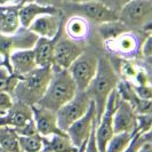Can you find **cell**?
I'll use <instances>...</instances> for the list:
<instances>
[{"label": "cell", "mask_w": 152, "mask_h": 152, "mask_svg": "<svg viewBox=\"0 0 152 152\" xmlns=\"http://www.w3.org/2000/svg\"><path fill=\"white\" fill-rule=\"evenodd\" d=\"M119 81L120 77L114 69L112 62L104 56L99 57L95 77L86 89L96 109V124L104 112L109 96L117 88Z\"/></svg>", "instance_id": "6da1fadb"}, {"label": "cell", "mask_w": 152, "mask_h": 152, "mask_svg": "<svg viewBox=\"0 0 152 152\" xmlns=\"http://www.w3.org/2000/svg\"><path fill=\"white\" fill-rule=\"evenodd\" d=\"M53 75L38 105L56 112L77 94V86L68 69L53 65Z\"/></svg>", "instance_id": "7a4b0ae2"}, {"label": "cell", "mask_w": 152, "mask_h": 152, "mask_svg": "<svg viewBox=\"0 0 152 152\" xmlns=\"http://www.w3.org/2000/svg\"><path fill=\"white\" fill-rule=\"evenodd\" d=\"M53 75L52 66H37L33 71L20 79L14 89V95L18 102L28 105H34L42 99L50 78Z\"/></svg>", "instance_id": "3957f363"}, {"label": "cell", "mask_w": 152, "mask_h": 152, "mask_svg": "<svg viewBox=\"0 0 152 152\" xmlns=\"http://www.w3.org/2000/svg\"><path fill=\"white\" fill-rule=\"evenodd\" d=\"M119 20L130 30L144 29L152 22V0H128L120 9Z\"/></svg>", "instance_id": "277c9868"}, {"label": "cell", "mask_w": 152, "mask_h": 152, "mask_svg": "<svg viewBox=\"0 0 152 152\" xmlns=\"http://www.w3.org/2000/svg\"><path fill=\"white\" fill-rule=\"evenodd\" d=\"M91 101L87 91H77L75 97L70 99L66 104L56 111V117H57V125L60 129L63 132H66L68 128L76 122L78 119H80L88 109L91 107Z\"/></svg>", "instance_id": "5b68a950"}, {"label": "cell", "mask_w": 152, "mask_h": 152, "mask_svg": "<svg viewBox=\"0 0 152 152\" xmlns=\"http://www.w3.org/2000/svg\"><path fill=\"white\" fill-rule=\"evenodd\" d=\"M97 64L99 57L96 55L83 52V54L70 65L68 70L76 84L77 91H85L88 88L93 78L95 77Z\"/></svg>", "instance_id": "8992f818"}, {"label": "cell", "mask_w": 152, "mask_h": 152, "mask_svg": "<svg viewBox=\"0 0 152 152\" xmlns=\"http://www.w3.org/2000/svg\"><path fill=\"white\" fill-rule=\"evenodd\" d=\"M144 39L141 38L136 32L129 30L117 38L105 41V48L119 58L134 61L141 56V48Z\"/></svg>", "instance_id": "52a82bcc"}, {"label": "cell", "mask_w": 152, "mask_h": 152, "mask_svg": "<svg viewBox=\"0 0 152 152\" xmlns=\"http://www.w3.org/2000/svg\"><path fill=\"white\" fill-rule=\"evenodd\" d=\"M70 9L78 16L95 23H105L119 20V13L107 6L101 0H87L83 2L71 4Z\"/></svg>", "instance_id": "ba28073f"}, {"label": "cell", "mask_w": 152, "mask_h": 152, "mask_svg": "<svg viewBox=\"0 0 152 152\" xmlns=\"http://www.w3.org/2000/svg\"><path fill=\"white\" fill-rule=\"evenodd\" d=\"M119 101V94L117 91V88L114 89L111 95L109 96L107 102L105 104L104 112L102 114V117L99 118V120L96 124L95 127V137H96V142L99 146V151L105 152L107 142L110 141V138L113 136V114L114 110L117 107Z\"/></svg>", "instance_id": "9c48e42d"}, {"label": "cell", "mask_w": 152, "mask_h": 152, "mask_svg": "<svg viewBox=\"0 0 152 152\" xmlns=\"http://www.w3.org/2000/svg\"><path fill=\"white\" fill-rule=\"evenodd\" d=\"M96 126V109L91 102V107L80 119L73 122L66 130V134L71 138L72 143L79 149L87 143L91 132Z\"/></svg>", "instance_id": "30bf717a"}, {"label": "cell", "mask_w": 152, "mask_h": 152, "mask_svg": "<svg viewBox=\"0 0 152 152\" xmlns=\"http://www.w3.org/2000/svg\"><path fill=\"white\" fill-rule=\"evenodd\" d=\"M84 49L78 41H75L69 37L56 38L54 48V64L62 69H69L70 65L83 54Z\"/></svg>", "instance_id": "8fae6325"}, {"label": "cell", "mask_w": 152, "mask_h": 152, "mask_svg": "<svg viewBox=\"0 0 152 152\" xmlns=\"http://www.w3.org/2000/svg\"><path fill=\"white\" fill-rule=\"evenodd\" d=\"M138 117L129 103L120 99L113 114L114 133H136Z\"/></svg>", "instance_id": "7c38bea8"}, {"label": "cell", "mask_w": 152, "mask_h": 152, "mask_svg": "<svg viewBox=\"0 0 152 152\" xmlns=\"http://www.w3.org/2000/svg\"><path fill=\"white\" fill-rule=\"evenodd\" d=\"M31 110H32V119L34 121L39 135H41L42 137H49L54 134L65 133L60 129L57 125L56 112L40 107L38 104L32 105Z\"/></svg>", "instance_id": "4fadbf2b"}, {"label": "cell", "mask_w": 152, "mask_h": 152, "mask_svg": "<svg viewBox=\"0 0 152 152\" xmlns=\"http://www.w3.org/2000/svg\"><path fill=\"white\" fill-rule=\"evenodd\" d=\"M29 30L41 38H56L61 30V16L56 14H44L38 16L29 26Z\"/></svg>", "instance_id": "5bb4252c"}, {"label": "cell", "mask_w": 152, "mask_h": 152, "mask_svg": "<svg viewBox=\"0 0 152 152\" xmlns=\"http://www.w3.org/2000/svg\"><path fill=\"white\" fill-rule=\"evenodd\" d=\"M32 120V110L28 104L18 102L14 104L10 110L2 115H0V127L8 126L12 128H22L28 122Z\"/></svg>", "instance_id": "9a60e30c"}, {"label": "cell", "mask_w": 152, "mask_h": 152, "mask_svg": "<svg viewBox=\"0 0 152 152\" xmlns=\"http://www.w3.org/2000/svg\"><path fill=\"white\" fill-rule=\"evenodd\" d=\"M10 65L13 75L20 79L37 68L33 49H17L10 54Z\"/></svg>", "instance_id": "2e32d148"}, {"label": "cell", "mask_w": 152, "mask_h": 152, "mask_svg": "<svg viewBox=\"0 0 152 152\" xmlns=\"http://www.w3.org/2000/svg\"><path fill=\"white\" fill-rule=\"evenodd\" d=\"M57 38V37H56ZM56 38L48 39L39 37L37 42L33 46V53L37 66L45 68V66H53L54 64V48Z\"/></svg>", "instance_id": "e0dca14e"}, {"label": "cell", "mask_w": 152, "mask_h": 152, "mask_svg": "<svg viewBox=\"0 0 152 152\" xmlns=\"http://www.w3.org/2000/svg\"><path fill=\"white\" fill-rule=\"evenodd\" d=\"M56 13H60L58 8L46 7V6L39 5L37 2H31V4H26L20 7L18 17H20V23L23 28L29 29L31 23L38 16L44 15V14H56Z\"/></svg>", "instance_id": "ac0fdd59"}, {"label": "cell", "mask_w": 152, "mask_h": 152, "mask_svg": "<svg viewBox=\"0 0 152 152\" xmlns=\"http://www.w3.org/2000/svg\"><path fill=\"white\" fill-rule=\"evenodd\" d=\"M21 6L5 7L0 6V33L4 36L15 34L20 29L18 9Z\"/></svg>", "instance_id": "d6986e66"}, {"label": "cell", "mask_w": 152, "mask_h": 152, "mask_svg": "<svg viewBox=\"0 0 152 152\" xmlns=\"http://www.w3.org/2000/svg\"><path fill=\"white\" fill-rule=\"evenodd\" d=\"M65 34L75 41H84L91 34V23L81 16H72L65 24Z\"/></svg>", "instance_id": "ffe728a7"}, {"label": "cell", "mask_w": 152, "mask_h": 152, "mask_svg": "<svg viewBox=\"0 0 152 152\" xmlns=\"http://www.w3.org/2000/svg\"><path fill=\"white\" fill-rule=\"evenodd\" d=\"M45 143L53 152H77L78 148L72 143L71 138L65 133L54 134L49 137H44Z\"/></svg>", "instance_id": "44dd1931"}, {"label": "cell", "mask_w": 152, "mask_h": 152, "mask_svg": "<svg viewBox=\"0 0 152 152\" xmlns=\"http://www.w3.org/2000/svg\"><path fill=\"white\" fill-rule=\"evenodd\" d=\"M129 30V28L124 22H121L120 20L101 23L97 26L99 34L101 36V38L103 39L104 42L117 38L118 36H120V34H122V33H125V32H127V31Z\"/></svg>", "instance_id": "7402d4cb"}, {"label": "cell", "mask_w": 152, "mask_h": 152, "mask_svg": "<svg viewBox=\"0 0 152 152\" xmlns=\"http://www.w3.org/2000/svg\"><path fill=\"white\" fill-rule=\"evenodd\" d=\"M0 148L6 152H21L18 134L15 128L8 126L0 127Z\"/></svg>", "instance_id": "603a6c76"}, {"label": "cell", "mask_w": 152, "mask_h": 152, "mask_svg": "<svg viewBox=\"0 0 152 152\" xmlns=\"http://www.w3.org/2000/svg\"><path fill=\"white\" fill-rule=\"evenodd\" d=\"M136 133H114L107 142L105 152H124Z\"/></svg>", "instance_id": "cb8c5ba5"}, {"label": "cell", "mask_w": 152, "mask_h": 152, "mask_svg": "<svg viewBox=\"0 0 152 152\" xmlns=\"http://www.w3.org/2000/svg\"><path fill=\"white\" fill-rule=\"evenodd\" d=\"M21 152H39L44 148V137L39 134L30 136H18Z\"/></svg>", "instance_id": "d4e9b609"}, {"label": "cell", "mask_w": 152, "mask_h": 152, "mask_svg": "<svg viewBox=\"0 0 152 152\" xmlns=\"http://www.w3.org/2000/svg\"><path fill=\"white\" fill-rule=\"evenodd\" d=\"M18 81H20L18 77L10 75L5 68H0V91L13 94Z\"/></svg>", "instance_id": "484cf974"}, {"label": "cell", "mask_w": 152, "mask_h": 152, "mask_svg": "<svg viewBox=\"0 0 152 152\" xmlns=\"http://www.w3.org/2000/svg\"><path fill=\"white\" fill-rule=\"evenodd\" d=\"M138 71V65H136L134 61L120 58V73L124 80L133 81Z\"/></svg>", "instance_id": "4316f807"}, {"label": "cell", "mask_w": 152, "mask_h": 152, "mask_svg": "<svg viewBox=\"0 0 152 152\" xmlns=\"http://www.w3.org/2000/svg\"><path fill=\"white\" fill-rule=\"evenodd\" d=\"M133 91L138 99H152V86L151 85H134L132 83Z\"/></svg>", "instance_id": "83f0119b"}, {"label": "cell", "mask_w": 152, "mask_h": 152, "mask_svg": "<svg viewBox=\"0 0 152 152\" xmlns=\"http://www.w3.org/2000/svg\"><path fill=\"white\" fill-rule=\"evenodd\" d=\"M14 105V101L12 94L6 91H0V115L5 114Z\"/></svg>", "instance_id": "f1b7e54d"}, {"label": "cell", "mask_w": 152, "mask_h": 152, "mask_svg": "<svg viewBox=\"0 0 152 152\" xmlns=\"http://www.w3.org/2000/svg\"><path fill=\"white\" fill-rule=\"evenodd\" d=\"M143 142H144V140H143L142 134L137 132L136 134L134 135V137H133V140H132V142L129 143V145L127 146V149L124 152H138L141 145L143 144Z\"/></svg>", "instance_id": "f546056e"}, {"label": "cell", "mask_w": 152, "mask_h": 152, "mask_svg": "<svg viewBox=\"0 0 152 152\" xmlns=\"http://www.w3.org/2000/svg\"><path fill=\"white\" fill-rule=\"evenodd\" d=\"M152 56V32L149 33V36L144 39L142 48H141V57L142 58H148Z\"/></svg>", "instance_id": "4dcf8cb0"}, {"label": "cell", "mask_w": 152, "mask_h": 152, "mask_svg": "<svg viewBox=\"0 0 152 152\" xmlns=\"http://www.w3.org/2000/svg\"><path fill=\"white\" fill-rule=\"evenodd\" d=\"M96 127V126H95ZM84 152H101L97 146V142H96V137H95V128L91 132V136L88 138L87 143L85 145Z\"/></svg>", "instance_id": "1f68e13d"}, {"label": "cell", "mask_w": 152, "mask_h": 152, "mask_svg": "<svg viewBox=\"0 0 152 152\" xmlns=\"http://www.w3.org/2000/svg\"><path fill=\"white\" fill-rule=\"evenodd\" d=\"M34 2H37L41 6H46V7L58 8V6L63 2V0H36Z\"/></svg>", "instance_id": "d6a6232c"}, {"label": "cell", "mask_w": 152, "mask_h": 152, "mask_svg": "<svg viewBox=\"0 0 152 152\" xmlns=\"http://www.w3.org/2000/svg\"><path fill=\"white\" fill-rule=\"evenodd\" d=\"M141 66L145 70V73H146V77H148V84L152 86V65H149L144 62H142Z\"/></svg>", "instance_id": "836d02e7"}, {"label": "cell", "mask_w": 152, "mask_h": 152, "mask_svg": "<svg viewBox=\"0 0 152 152\" xmlns=\"http://www.w3.org/2000/svg\"><path fill=\"white\" fill-rule=\"evenodd\" d=\"M107 1H109V2H111L110 8H112V5H113V6H115V7H114V9L117 10V7H119L120 9H121V8L124 7V5H125V4H126L128 0H107ZM107 6H109V5H107Z\"/></svg>", "instance_id": "e575fe53"}, {"label": "cell", "mask_w": 152, "mask_h": 152, "mask_svg": "<svg viewBox=\"0 0 152 152\" xmlns=\"http://www.w3.org/2000/svg\"><path fill=\"white\" fill-rule=\"evenodd\" d=\"M138 152H152V142H148L144 141L143 144L141 145Z\"/></svg>", "instance_id": "d590c367"}, {"label": "cell", "mask_w": 152, "mask_h": 152, "mask_svg": "<svg viewBox=\"0 0 152 152\" xmlns=\"http://www.w3.org/2000/svg\"><path fill=\"white\" fill-rule=\"evenodd\" d=\"M142 136H143V140H144V141H148V142H152V128L149 130L148 133L143 134Z\"/></svg>", "instance_id": "8d00e7d4"}, {"label": "cell", "mask_w": 152, "mask_h": 152, "mask_svg": "<svg viewBox=\"0 0 152 152\" xmlns=\"http://www.w3.org/2000/svg\"><path fill=\"white\" fill-rule=\"evenodd\" d=\"M36 0H18V6H23V5H26V4H31V2H34Z\"/></svg>", "instance_id": "74e56055"}, {"label": "cell", "mask_w": 152, "mask_h": 152, "mask_svg": "<svg viewBox=\"0 0 152 152\" xmlns=\"http://www.w3.org/2000/svg\"><path fill=\"white\" fill-rule=\"evenodd\" d=\"M142 61L146 63V64H149V65H152V56L151 57H148V58H142Z\"/></svg>", "instance_id": "f35d334b"}, {"label": "cell", "mask_w": 152, "mask_h": 152, "mask_svg": "<svg viewBox=\"0 0 152 152\" xmlns=\"http://www.w3.org/2000/svg\"><path fill=\"white\" fill-rule=\"evenodd\" d=\"M41 151L42 152H53L49 148H48V146H47V145L45 144V143H44V148H42V150H41Z\"/></svg>", "instance_id": "ab89813d"}, {"label": "cell", "mask_w": 152, "mask_h": 152, "mask_svg": "<svg viewBox=\"0 0 152 152\" xmlns=\"http://www.w3.org/2000/svg\"><path fill=\"white\" fill-rule=\"evenodd\" d=\"M85 145H86V144H84L83 146H80V148L78 149V151H77V152H84V150H85Z\"/></svg>", "instance_id": "60d3db41"}]
</instances>
